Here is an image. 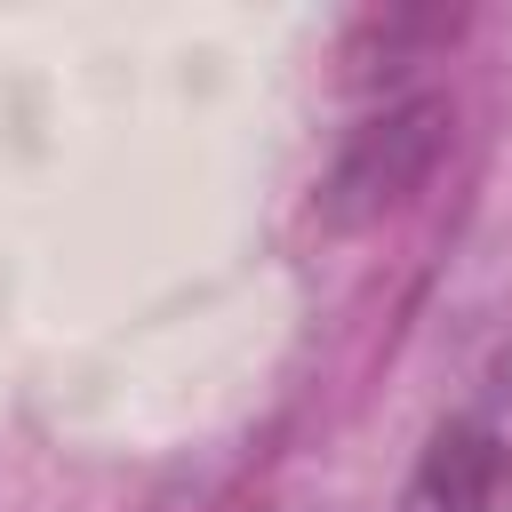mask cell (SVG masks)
I'll list each match as a JSON object with an SVG mask.
<instances>
[{"label":"cell","mask_w":512,"mask_h":512,"mask_svg":"<svg viewBox=\"0 0 512 512\" xmlns=\"http://www.w3.org/2000/svg\"><path fill=\"white\" fill-rule=\"evenodd\" d=\"M440 152H448V104H440V96H408V104L376 112V120L352 128V144L336 152V168H328V184H320V216H328L336 232L392 216L408 192H424V176L440 168Z\"/></svg>","instance_id":"cell-1"},{"label":"cell","mask_w":512,"mask_h":512,"mask_svg":"<svg viewBox=\"0 0 512 512\" xmlns=\"http://www.w3.org/2000/svg\"><path fill=\"white\" fill-rule=\"evenodd\" d=\"M504 488H512V352L496 360L480 400L432 432V448L408 472L400 512H496Z\"/></svg>","instance_id":"cell-2"}]
</instances>
